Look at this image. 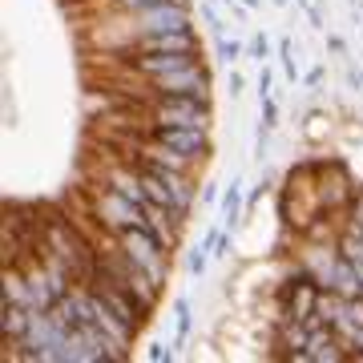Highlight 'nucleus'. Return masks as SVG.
Instances as JSON below:
<instances>
[{
  "mask_svg": "<svg viewBox=\"0 0 363 363\" xmlns=\"http://www.w3.org/2000/svg\"><path fill=\"white\" fill-rule=\"evenodd\" d=\"M154 138L169 150H178L182 157H190V162H202L210 154V138L206 130H182V125H154Z\"/></svg>",
  "mask_w": 363,
  "mask_h": 363,
  "instance_id": "nucleus-6",
  "label": "nucleus"
},
{
  "mask_svg": "<svg viewBox=\"0 0 363 363\" xmlns=\"http://www.w3.org/2000/svg\"><path fill=\"white\" fill-rule=\"evenodd\" d=\"M238 93H242V77H238V73H230V97H238Z\"/></svg>",
  "mask_w": 363,
  "mask_h": 363,
  "instance_id": "nucleus-17",
  "label": "nucleus"
},
{
  "mask_svg": "<svg viewBox=\"0 0 363 363\" xmlns=\"http://www.w3.org/2000/svg\"><path fill=\"white\" fill-rule=\"evenodd\" d=\"M218 4H230V0H218Z\"/></svg>",
  "mask_w": 363,
  "mask_h": 363,
  "instance_id": "nucleus-18",
  "label": "nucleus"
},
{
  "mask_svg": "<svg viewBox=\"0 0 363 363\" xmlns=\"http://www.w3.org/2000/svg\"><path fill=\"white\" fill-rule=\"evenodd\" d=\"M238 214H242V182H230V190L222 194V218H226V226H234Z\"/></svg>",
  "mask_w": 363,
  "mask_h": 363,
  "instance_id": "nucleus-9",
  "label": "nucleus"
},
{
  "mask_svg": "<svg viewBox=\"0 0 363 363\" xmlns=\"http://www.w3.org/2000/svg\"><path fill=\"white\" fill-rule=\"evenodd\" d=\"M150 359H174V351L162 347V343H154V351H150Z\"/></svg>",
  "mask_w": 363,
  "mask_h": 363,
  "instance_id": "nucleus-16",
  "label": "nucleus"
},
{
  "mask_svg": "<svg viewBox=\"0 0 363 363\" xmlns=\"http://www.w3.org/2000/svg\"><path fill=\"white\" fill-rule=\"evenodd\" d=\"M271 125H274V101L262 97V130H271Z\"/></svg>",
  "mask_w": 363,
  "mask_h": 363,
  "instance_id": "nucleus-13",
  "label": "nucleus"
},
{
  "mask_svg": "<svg viewBox=\"0 0 363 363\" xmlns=\"http://www.w3.org/2000/svg\"><path fill=\"white\" fill-rule=\"evenodd\" d=\"M93 210H97V222H101L105 230H113V234L130 230V226H145V210L138 206L133 198L109 190V186H105V194L97 198V206Z\"/></svg>",
  "mask_w": 363,
  "mask_h": 363,
  "instance_id": "nucleus-5",
  "label": "nucleus"
},
{
  "mask_svg": "<svg viewBox=\"0 0 363 363\" xmlns=\"http://www.w3.org/2000/svg\"><path fill=\"white\" fill-rule=\"evenodd\" d=\"M250 57H255V61H267V57H271V40L255 37V40H250Z\"/></svg>",
  "mask_w": 363,
  "mask_h": 363,
  "instance_id": "nucleus-12",
  "label": "nucleus"
},
{
  "mask_svg": "<svg viewBox=\"0 0 363 363\" xmlns=\"http://www.w3.org/2000/svg\"><path fill=\"white\" fill-rule=\"evenodd\" d=\"M28 323H33V307H25V303H13V298H4V311H0L4 339H9V343H25Z\"/></svg>",
  "mask_w": 363,
  "mask_h": 363,
  "instance_id": "nucleus-7",
  "label": "nucleus"
},
{
  "mask_svg": "<svg viewBox=\"0 0 363 363\" xmlns=\"http://www.w3.org/2000/svg\"><path fill=\"white\" fill-rule=\"evenodd\" d=\"M351 214H355V218H351V226H359V230H363V194L351 198Z\"/></svg>",
  "mask_w": 363,
  "mask_h": 363,
  "instance_id": "nucleus-14",
  "label": "nucleus"
},
{
  "mask_svg": "<svg viewBox=\"0 0 363 363\" xmlns=\"http://www.w3.org/2000/svg\"><path fill=\"white\" fill-rule=\"evenodd\" d=\"M174 315H178V335H186V331H190V303H186V298H178Z\"/></svg>",
  "mask_w": 363,
  "mask_h": 363,
  "instance_id": "nucleus-11",
  "label": "nucleus"
},
{
  "mask_svg": "<svg viewBox=\"0 0 363 363\" xmlns=\"http://www.w3.org/2000/svg\"><path fill=\"white\" fill-rule=\"evenodd\" d=\"M154 125H182V130H206L210 125V101L202 97H154Z\"/></svg>",
  "mask_w": 363,
  "mask_h": 363,
  "instance_id": "nucleus-2",
  "label": "nucleus"
},
{
  "mask_svg": "<svg viewBox=\"0 0 363 363\" xmlns=\"http://www.w3.org/2000/svg\"><path fill=\"white\" fill-rule=\"evenodd\" d=\"M138 52H198L194 33H157V37H142Z\"/></svg>",
  "mask_w": 363,
  "mask_h": 363,
  "instance_id": "nucleus-8",
  "label": "nucleus"
},
{
  "mask_svg": "<svg viewBox=\"0 0 363 363\" xmlns=\"http://www.w3.org/2000/svg\"><path fill=\"white\" fill-rule=\"evenodd\" d=\"M218 57L226 61V65H234V61L242 57V45H238V40H222V45H218Z\"/></svg>",
  "mask_w": 363,
  "mask_h": 363,
  "instance_id": "nucleus-10",
  "label": "nucleus"
},
{
  "mask_svg": "<svg viewBox=\"0 0 363 363\" xmlns=\"http://www.w3.org/2000/svg\"><path fill=\"white\" fill-rule=\"evenodd\" d=\"M117 247L130 255V262L138 267V271H145L150 279H154L157 286H162V279H166V242L157 238L150 226H130V230L117 234Z\"/></svg>",
  "mask_w": 363,
  "mask_h": 363,
  "instance_id": "nucleus-1",
  "label": "nucleus"
},
{
  "mask_svg": "<svg viewBox=\"0 0 363 363\" xmlns=\"http://www.w3.org/2000/svg\"><path fill=\"white\" fill-rule=\"evenodd\" d=\"M150 89H154V97H202V101H210V73L198 61H190V65L174 69V73L154 77Z\"/></svg>",
  "mask_w": 363,
  "mask_h": 363,
  "instance_id": "nucleus-3",
  "label": "nucleus"
},
{
  "mask_svg": "<svg viewBox=\"0 0 363 363\" xmlns=\"http://www.w3.org/2000/svg\"><path fill=\"white\" fill-rule=\"evenodd\" d=\"M133 28L142 37H157V33H190V13L182 0H162L154 9L133 13Z\"/></svg>",
  "mask_w": 363,
  "mask_h": 363,
  "instance_id": "nucleus-4",
  "label": "nucleus"
},
{
  "mask_svg": "<svg viewBox=\"0 0 363 363\" xmlns=\"http://www.w3.org/2000/svg\"><path fill=\"white\" fill-rule=\"evenodd\" d=\"M259 97H271V73L262 69V77H259Z\"/></svg>",
  "mask_w": 363,
  "mask_h": 363,
  "instance_id": "nucleus-15",
  "label": "nucleus"
}]
</instances>
